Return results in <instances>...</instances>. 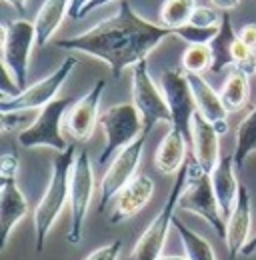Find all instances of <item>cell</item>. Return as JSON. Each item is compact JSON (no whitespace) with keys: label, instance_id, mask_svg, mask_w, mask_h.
<instances>
[{"label":"cell","instance_id":"cell-1","mask_svg":"<svg viewBox=\"0 0 256 260\" xmlns=\"http://www.w3.org/2000/svg\"><path fill=\"white\" fill-rule=\"evenodd\" d=\"M168 36H174V30L146 20L132 4L120 2L112 16L100 20L86 32L58 40L56 46L60 50L98 58L112 70L114 78H120L126 68L146 60Z\"/></svg>","mask_w":256,"mask_h":260},{"label":"cell","instance_id":"cell-2","mask_svg":"<svg viewBox=\"0 0 256 260\" xmlns=\"http://www.w3.org/2000/svg\"><path fill=\"white\" fill-rule=\"evenodd\" d=\"M76 146L70 144L52 162V174L40 202L34 208V250L42 252L46 238L58 216L62 214L66 202L70 200V176L76 160Z\"/></svg>","mask_w":256,"mask_h":260},{"label":"cell","instance_id":"cell-3","mask_svg":"<svg viewBox=\"0 0 256 260\" xmlns=\"http://www.w3.org/2000/svg\"><path fill=\"white\" fill-rule=\"evenodd\" d=\"M186 166H188V176H186V186L182 190V196L178 200V208L204 218L208 222V226L224 240L226 224H224V216L222 210H220V204H218V198L214 194L210 174H206L198 166L194 156H190L186 160Z\"/></svg>","mask_w":256,"mask_h":260},{"label":"cell","instance_id":"cell-4","mask_svg":"<svg viewBox=\"0 0 256 260\" xmlns=\"http://www.w3.org/2000/svg\"><path fill=\"white\" fill-rule=\"evenodd\" d=\"M186 176H188V166L184 162V166L176 172V180H174L168 196H166L160 212L154 216V220L148 224V228L142 232V236L134 244L132 254H130L128 260H158L162 256L168 230L172 226L174 212L178 208V200H180L182 190L186 186Z\"/></svg>","mask_w":256,"mask_h":260},{"label":"cell","instance_id":"cell-5","mask_svg":"<svg viewBox=\"0 0 256 260\" xmlns=\"http://www.w3.org/2000/svg\"><path fill=\"white\" fill-rule=\"evenodd\" d=\"M98 126L104 132V148L98 156V164H106L144 132L142 118L132 102H120L104 110L98 118Z\"/></svg>","mask_w":256,"mask_h":260},{"label":"cell","instance_id":"cell-6","mask_svg":"<svg viewBox=\"0 0 256 260\" xmlns=\"http://www.w3.org/2000/svg\"><path fill=\"white\" fill-rule=\"evenodd\" d=\"M36 46L34 22L24 18L6 20L2 24V68H6L18 84V90L28 86V66L32 48Z\"/></svg>","mask_w":256,"mask_h":260},{"label":"cell","instance_id":"cell-7","mask_svg":"<svg viewBox=\"0 0 256 260\" xmlns=\"http://www.w3.org/2000/svg\"><path fill=\"white\" fill-rule=\"evenodd\" d=\"M74 98H56L38 110L34 122L28 128L18 132V142L22 148H50L56 152H64L70 144L62 134V120L66 118Z\"/></svg>","mask_w":256,"mask_h":260},{"label":"cell","instance_id":"cell-8","mask_svg":"<svg viewBox=\"0 0 256 260\" xmlns=\"http://www.w3.org/2000/svg\"><path fill=\"white\" fill-rule=\"evenodd\" d=\"M132 104L136 106L142 124H144V136H148L152 128L160 122H172L170 108L166 96L162 92L154 78L150 76L148 60H142L132 66Z\"/></svg>","mask_w":256,"mask_h":260},{"label":"cell","instance_id":"cell-9","mask_svg":"<svg viewBox=\"0 0 256 260\" xmlns=\"http://www.w3.org/2000/svg\"><path fill=\"white\" fill-rule=\"evenodd\" d=\"M94 196V170L92 162L86 150L76 152V160L72 166V176H70V228H68V242L78 244L82 238V228L84 220L90 208Z\"/></svg>","mask_w":256,"mask_h":260},{"label":"cell","instance_id":"cell-10","mask_svg":"<svg viewBox=\"0 0 256 260\" xmlns=\"http://www.w3.org/2000/svg\"><path fill=\"white\" fill-rule=\"evenodd\" d=\"M76 64H78V58L74 54L66 56L60 62V66L54 72H50L48 76H44L42 80L26 86L18 94L2 96L0 112H6V110H40L46 104L54 102L58 92H60V88L64 86V82L68 80V76L76 68Z\"/></svg>","mask_w":256,"mask_h":260},{"label":"cell","instance_id":"cell-11","mask_svg":"<svg viewBox=\"0 0 256 260\" xmlns=\"http://www.w3.org/2000/svg\"><path fill=\"white\" fill-rule=\"evenodd\" d=\"M144 144H146V136L142 134L138 140H134L132 144H128L126 148H122L110 166L106 168L102 180H100V194H98V212H104L106 206L116 200V196L120 194V190L130 184L136 176V170L140 166L142 154H144Z\"/></svg>","mask_w":256,"mask_h":260},{"label":"cell","instance_id":"cell-12","mask_svg":"<svg viewBox=\"0 0 256 260\" xmlns=\"http://www.w3.org/2000/svg\"><path fill=\"white\" fill-rule=\"evenodd\" d=\"M160 88L170 108V126L180 130L188 138V142H192V118L196 114V102L188 82V74L180 68H166L160 76Z\"/></svg>","mask_w":256,"mask_h":260},{"label":"cell","instance_id":"cell-13","mask_svg":"<svg viewBox=\"0 0 256 260\" xmlns=\"http://www.w3.org/2000/svg\"><path fill=\"white\" fill-rule=\"evenodd\" d=\"M104 88H106V82L98 80L84 96L74 100V104L70 106L66 118H64V128L74 140L86 142L94 134V128L98 126V118H100L98 108H100Z\"/></svg>","mask_w":256,"mask_h":260},{"label":"cell","instance_id":"cell-14","mask_svg":"<svg viewBox=\"0 0 256 260\" xmlns=\"http://www.w3.org/2000/svg\"><path fill=\"white\" fill-rule=\"evenodd\" d=\"M250 226H252V200L250 192L244 184H240L236 204L230 212V216L226 218V248L230 252V258H236L242 248L246 246V242L250 240Z\"/></svg>","mask_w":256,"mask_h":260},{"label":"cell","instance_id":"cell-15","mask_svg":"<svg viewBox=\"0 0 256 260\" xmlns=\"http://www.w3.org/2000/svg\"><path fill=\"white\" fill-rule=\"evenodd\" d=\"M220 134L214 128L200 112L194 114L192 118V156L198 162V166L206 172L212 174V170L216 168V164L220 162V142H218Z\"/></svg>","mask_w":256,"mask_h":260},{"label":"cell","instance_id":"cell-16","mask_svg":"<svg viewBox=\"0 0 256 260\" xmlns=\"http://www.w3.org/2000/svg\"><path fill=\"white\" fill-rule=\"evenodd\" d=\"M154 194V180L146 174H136L134 180L126 184L116 196V204L110 214V224H120L134 214H138Z\"/></svg>","mask_w":256,"mask_h":260},{"label":"cell","instance_id":"cell-17","mask_svg":"<svg viewBox=\"0 0 256 260\" xmlns=\"http://www.w3.org/2000/svg\"><path fill=\"white\" fill-rule=\"evenodd\" d=\"M188 82H190L194 102H196V112H200L214 128L218 130L220 136L226 134L228 132V110H226L222 98H220V92H216L202 78V74H188Z\"/></svg>","mask_w":256,"mask_h":260},{"label":"cell","instance_id":"cell-18","mask_svg":"<svg viewBox=\"0 0 256 260\" xmlns=\"http://www.w3.org/2000/svg\"><path fill=\"white\" fill-rule=\"evenodd\" d=\"M28 214V200L16 184V178H2L0 186V226H2V248H6L12 230Z\"/></svg>","mask_w":256,"mask_h":260},{"label":"cell","instance_id":"cell-19","mask_svg":"<svg viewBox=\"0 0 256 260\" xmlns=\"http://www.w3.org/2000/svg\"><path fill=\"white\" fill-rule=\"evenodd\" d=\"M210 180H212V186H214V194L218 198L222 216L228 218L234 204H236L238 190H240V184L236 180V164H234L232 154L220 158V162L216 164V168L210 174Z\"/></svg>","mask_w":256,"mask_h":260},{"label":"cell","instance_id":"cell-20","mask_svg":"<svg viewBox=\"0 0 256 260\" xmlns=\"http://www.w3.org/2000/svg\"><path fill=\"white\" fill-rule=\"evenodd\" d=\"M70 6H72V0H44L42 2L40 10L36 12V18H34L38 48L46 46L52 40V36L58 32L64 18L70 16Z\"/></svg>","mask_w":256,"mask_h":260},{"label":"cell","instance_id":"cell-21","mask_svg":"<svg viewBox=\"0 0 256 260\" xmlns=\"http://www.w3.org/2000/svg\"><path fill=\"white\" fill-rule=\"evenodd\" d=\"M186 144H188V138L180 130L170 126V130L164 134L162 142L156 148V154H154V164L160 172L176 174L184 166V162L188 160L186 158Z\"/></svg>","mask_w":256,"mask_h":260},{"label":"cell","instance_id":"cell-22","mask_svg":"<svg viewBox=\"0 0 256 260\" xmlns=\"http://www.w3.org/2000/svg\"><path fill=\"white\" fill-rule=\"evenodd\" d=\"M236 42H238V34L234 32L230 14L222 12V20H220L218 34L208 44L210 46V52H212L210 72L218 74V72H222L224 68H234V48H236Z\"/></svg>","mask_w":256,"mask_h":260},{"label":"cell","instance_id":"cell-23","mask_svg":"<svg viewBox=\"0 0 256 260\" xmlns=\"http://www.w3.org/2000/svg\"><path fill=\"white\" fill-rule=\"evenodd\" d=\"M250 96V76L240 70V68H230L222 88H220V98L228 112H236L246 106Z\"/></svg>","mask_w":256,"mask_h":260},{"label":"cell","instance_id":"cell-24","mask_svg":"<svg viewBox=\"0 0 256 260\" xmlns=\"http://www.w3.org/2000/svg\"><path fill=\"white\" fill-rule=\"evenodd\" d=\"M256 152V106L244 116L236 126V144H234V164L238 170L244 168L246 160Z\"/></svg>","mask_w":256,"mask_h":260},{"label":"cell","instance_id":"cell-25","mask_svg":"<svg viewBox=\"0 0 256 260\" xmlns=\"http://www.w3.org/2000/svg\"><path fill=\"white\" fill-rule=\"evenodd\" d=\"M172 228H174L176 234L180 236V242H182V246H184V252H186L188 260H216L212 244H210L206 238H202L198 232H194L190 226H186L180 218L174 216Z\"/></svg>","mask_w":256,"mask_h":260},{"label":"cell","instance_id":"cell-26","mask_svg":"<svg viewBox=\"0 0 256 260\" xmlns=\"http://www.w3.org/2000/svg\"><path fill=\"white\" fill-rule=\"evenodd\" d=\"M196 10V0H164L160 6V24L174 30L188 24Z\"/></svg>","mask_w":256,"mask_h":260},{"label":"cell","instance_id":"cell-27","mask_svg":"<svg viewBox=\"0 0 256 260\" xmlns=\"http://www.w3.org/2000/svg\"><path fill=\"white\" fill-rule=\"evenodd\" d=\"M212 66V52L208 44H192L182 54V70L188 74H202Z\"/></svg>","mask_w":256,"mask_h":260},{"label":"cell","instance_id":"cell-28","mask_svg":"<svg viewBox=\"0 0 256 260\" xmlns=\"http://www.w3.org/2000/svg\"><path fill=\"white\" fill-rule=\"evenodd\" d=\"M220 26H196V24H184L180 28H174V36L182 38L188 46L192 44H210L214 40V36L218 34Z\"/></svg>","mask_w":256,"mask_h":260},{"label":"cell","instance_id":"cell-29","mask_svg":"<svg viewBox=\"0 0 256 260\" xmlns=\"http://www.w3.org/2000/svg\"><path fill=\"white\" fill-rule=\"evenodd\" d=\"M32 110H6L0 112V122H2V130L4 132H12V130H22L28 128L34 120H30Z\"/></svg>","mask_w":256,"mask_h":260},{"label":"cell","instance_id":"cell-30","mask_svg":"<svg viewBox=\"0 0 256 260\" xmlns=\"http://www.w3.org/2000/svg\"><path fill=\"white\" fill-rule=\"evenodd\" d=\"M222 14L214 6H196L190 22L196 26H220Z\"/></svg>","mask_w":256,"mask_h":260},{"label":"cell","instance_id":"cell-31","mask_svg":"<svg viewBox=\"0 0 256 260\" xmlns=\"http://www.w3.org/2000/svg\"><path fill=\"white\" fill-rule=\"evenodd\" d=\"M120 250H122V242L120 240H112V242H108V244L92 250L86 256V260H118Z\"/></svg>","mask_w":256,"mask_h":260},{"label":"cell","instance_id":"cell-32","mask_svg":"<svg viewBox=\"0 0 256 260\" xmlns=\"http://www.w3.org/2000/svg\"><path fill=\"white\" fill-rule=\"evenodd\" d=\"M16 172H18V158L14 154H4L0 160L2 178H16Z\"/></svg>","mask_w":256,"mask_h":260},{"label":"cell","instance_id":"cell-33","mask_svg":"<svg viewBox=\"0 0 256 260\" xmlns=\"http://www.w3.org/2000/svg\"><path fill=\"white\" fill-rule=\"evenodd\" d=\"M240 40L250 48V50H254L256 52V24L254 22H250V24H244L242 28H240Z\"/></svg>","mask_w":256,"mask_h":260},{"label":"cell","instance_id":"cell-34","mask_svg":"<svg viewBox=\"0 0 256 260\" xmlns=\"http://www.w3.org/2000/svg\"><path fill=\"white\" fill-rule=\"evenodd\" d=\"M90 2H92V0H72V6H70V18H72V20L82 18V10H84Z\"/></svg>","mask_w":256,"mask_h":260},{"label":"cell","instance_id":"cell-35","mask_svg":"<svg viewBox=\"0 0 256 260\" xmlns=\"http://www.w3.org/2000/svg\"><path fill=\"white\" fill-rule=\"evenodd\" d=\"M208 2H210L214 8H218V10H222V12H228V10L236 8L240 0H208Z\"/></svg>","mask_w":256,"mask_h":260},{"label":"cell","instance_id":"cell-36","mask_svg":"<svg viewBox=\"0 0 256 260\" xmlns=\"http://www.w3.org/2000/svg\"><path fill=\"white\" fill-rule=\"evenodd\" d=\"M112 2H116V0H92L84 10H82V18L84 16H88L90 12H94L96 8H102V6H106V4H112Z\"/></svg>","mask_w":256,"mask_h":260},{"label":"cell","instance_id":"cell-37","mask_svg":"<svg viewBox=\"0 0 256 260\" xmlns=\"http://www.w3.org/2000/svg\"><path fill=\"white\" fill-rule=\"evenodd\" d=\"M254 252H256V234L254 236H250V240L246 242V246L242 248V252H240V254H242V256H252Z\"/></svg>","mask_w":256,"mask_h":260},{"label":"cell","instance_id":"cell-38","mask_svg":"<svg viewBox=\"0 0 256 260\" xmlns=\"http://www.w3.org/2000/svg\"><path fill=\"white\" fill-rule=\"evenodd\" d=\"M4 2H8L16 12H20V14H24L26 12V2L28 0H4Z\"/></svg>","mask_w":256,"mask_h":260},{"label":"cell","instance_id":"cell-39","mask_svg":"<svg viewBox=\"0 0 256 260\" xmlns=\"http://www.w3.org/2000/svg\"><path fill=\"white\" fill-rule=\"evenodd\" d=\"M158 260H188V256H160Z\"/></svg>","mask_w":256,"mask_h":260}]
</instances>
